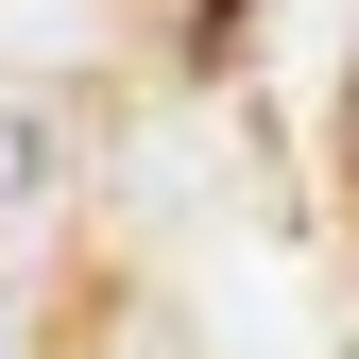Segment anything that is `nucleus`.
Listing matches in <instances>:
<instances>
[{"mask_svg": "<svg viewBox=\"0 0 359 359\" xmlns=\"http://www.w3.org/2000/svg\"><path fill=\"white\" fill-rule=\"evenodd\" d=\"M52 189V103H0V222Z\"/></svg>", "mask_w": 359, "mask_h": 359, "instance_id": "nucleus-1", "label": "nucleus"}, {"mask_svg": "<svg viewBox=\"0 0 359 359\" xmlns=\"http://www.w3.org/2000/svg\"><path fill=\"white\" fill-rule=\"evenodd\" d=\"M342 154H359V69H342Z\"/></svg>", "mask_w": 359, "mask_h": 359, "instance_id": "nucleus-2", "label": "nucleus"}]
</instances>
